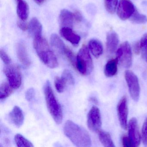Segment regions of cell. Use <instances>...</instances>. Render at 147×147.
<instances>
[{
    "label": "cell",
    "mask_w": 147,
    "mask_h": 147,
    "mask_svg": "<svg viewBox=\"0 0 147 147\" xmlns=\"http://www.w3.org/2000/svg\"><path fill=\"white\" fill-rule=\"evenodd\" d=\"M63 131L66 136L77 147H88L92 145L88 132L71 120H67L65 123Z\"/></svg>",
    "instance_id": "cell-1"
},
{
    "label": "cell",
    "mask_w": 147,
    "mask_h": 147,
    "mask_svg": "<svg viewBox=\"0 0 147 147\" xmlns=\"http://www.w3.org/2000/svg\"><path fill=\"white\" fill-rule=\"evenodd\" d=\"M34 47L40 60L47 67L51 69L58 67L57 59L45 38L41 36L34 38Z\"/></svg>",
    "instance_id": "cell-2"
},
{
    "label": "cell",
    "mask_w": 147,
    "mask_h": 147,
    "mask_svg": "<svg viewBox=\"0 0 147 147\" xmlns=\"http://www.w3.org/2000/svg\"><path fill=\"white\" fill-rule=\"evenodd\" d=\"M44 93L46 105L50 113L57 123H61L63 120L61 107L55 97L50 82L49 81L46 82L45 85Z\"/></svg>",
    "instance_id": "cell-3"
},
{
    "label": "cell",
    "mask_w": 147,
    "mask_h": 147,
    "mask_svg": "<svg viewBox=\"0 0 147 147\" xmlns=\"http://www.w3.org/2000/svg\"><path fill=\"white\" fill-rule=\"evenodd\" d=\"M76 58V67L78 71L82 75L90 74L93 69V63L86 46L82 47Z\"/></svg>",
    "instance_id": "cell-4"
},
{
    "label": "cell",
    "mask_w": 147,
    "mask_h": 147,
    "mask_svg": "<svg viewBox=\"0 0 147 147\" xmlns=\"http://www.w3.org/2000/svg\"><path fill=\"white\" fill-rule=\"evenodd\" d=\"M117 58L119 65L128 69L132 65V51L130 45L128 42H125L120 45L117 51Z\"/></svg>",
    "instance_id": "cell-5"
},
{
    "label": "cell",
    "mask_w": 147,
    "mask_h": 147,
    "mask_svg": "<svg viewBox=\"0 0 147 147\" xmlns=\"http://www.w3.org/2000/svg\"><path fill=\"white\" fill-rule=\"evenodd\" d=\"M125 78L131 98L134 101H138L140 96V88L137 76L132 71L127 70L125 72Z\"/></svg>",
    "instance_id": "cell-6"
},
{
    "label": "cell",
    "mask_w": 147,
    "mask_h": 147,
    "mask_svg": "<svg viewBox=\"0 0 147 147\" xmlns=\"http://www.w3.org/2000/svg\"><path fill=\"white\" fill-rule=\"evenodd\" d=\"M4 72L9 85L13 89L18 88L22 82V76L19 67L16 65L8 64L4 68Z\"/></svg>",
    "instance_id": "cell-7"
},
{
    "label": "cell",
    "mask_w": 147,
    "mask_h": 147,
    "mask_svg": "<svg viewBox=\"0 0 147 147\" xmlns=\"http://www.w3.org/2000/svg\"><path fill=\"white\" fill-rule=\"evenodd\" d=\"M101 125L102 122L99 109L97 107H92L88 114V127L92 131L98 132L100 130Z\"/></svg>",
    "instance_id": "cell-8"
},
{
    "label": "cell",
    "mask_w": 147,
    "mask_h": 147,
    "mask_svg": "<svg viewBox=\"0 0 147 147\" xmlns=\"http://www.w3.org/2000/svg\"><path fill=\"white\" fill-rule=\"evenodd\" d=\"M136 11L135 6L130 0H120L117 14L120 19L125 20L130 18Z\"/></svg>",
    "instance_id": "cell-9"
},
{
    "label": "cell",
    "mask_w": 147,
    "mask_h": 147,
    "mask_svg": "<svg viewBox=\"0 0 147 147\" xmlns=\"http://www.w3.org/2000/svg\"><path fill=\"white\" fill-rule=\"evenodd\" d=\"M117 111L120 126L124 129H126L128 128V108L127 98L125 96L122 97L119 102Z\"/></svg>",
    "instance_id": "cell-10"
},
{
    "label": "cell",
    "mask_w": 147,
    "mask_h": 147,
    "mask_svg": "<svg viewBox=\"0 0 147 147\" xmlns=\"http://www.w3.org/2000/svg\"><path fill=\"white\" fill-rule=\"evenodd\" d=\"M128 136L131 140L133 147H138L141 142V137L138 129L137 120L136 118L131 119L128 124Z\"/></svg>",
    "instance_id": "cell-11"
},
{
    "label": "cell",
    "mask_w": 147,
    "mask_h": 147,
    "mask_svg": "<svg viewBox=\"0 0 147 147\" xmlns=\"http://www.w3.org/2000/svg\"><path fill=\"white\" fill-rule=\"evenodd\" d=\"M119 42L117 34L114 31L109 32L107 35L106 49L107 55L111 56L117 50Z\"/></svg>",
    "instance_id": "cell-12"
},
{
    "label": "cell",
    "mask_w": 147,
    "mask_h": 147,
    "mask_svg": "<svg viewBox=\"0 0 147 147\" xmlns=\"http://www.w3.org/2000/svg\"><path fill=\"white\" fill-rule=\"evenodd\" d=\"M17 53L18 58L24 67L27 68L31 65V61L27 53L25 45L19 43L17 46Z\"/></svg>",
    "instance_id": "cell-13"
},
{
    "label": "cell",
    "mask_w": 147,
    "mask_h": 147,
    "mask_svg": "<svg viewBox=\"0 0 147 147\" xmlns=\"http://www.w3.org/2000/svg\"><path fill=\"white\" fill-rule=\"evenodd\" d=\"M60 33L63 37L74 45H78L80 41V37L73 31L72 28L62 27L60 30Z\"/></svg>",
    "instance_id": "cell-14"
},
{
    "label": "cell",
    "mask_w": 147,
    "mask_h": 147,
    "mask_svg": "<svg viewBox=\"0 0 147 147\" xmlns=\"http://www.w3.org/2000/svg\"><path fill=\"white\" fill-rule=\"evenodd\" d=\"M11 122L18 127L22 126L24 122V115L22 110L18 106L14 107L9 114Z\"/></svg>",
    "instance_id": "cell-15"
},
{
    "label": "cell",
    "mask_w": 147,
    "mask_h": 147,
    "mask_svg": "<svg viewBox=\"0 0 147 147\" xmlns=\"http://www.w3.org/2000/svg\"><path fill=\"white\" fill-rule=\"evenodd\" d=\"M60 24L62 27H69L72 28L75 20L74 13L67 10L61 11L59 17Z\"/></svg>",
    "instance_id": "cell-16"
},
{
    "label": "cell",
    "mask_w": 147,
    "mask_h": 147,
    "mask_svg": "<svg viewBox=\"0 0 147 147\" xmlns=\"http://www.w3.org/2000/svg\"><path fill=\"white\" fill-rule=\"evenodd\" d=\"M17 4V13L21 20L25 21L28 18L29 7L24 0H16Z\"/></svg>",
    "instance_id": "cell-17"
},
{
    "label": "cell",
    "mask_w": 147,
    "mask_h": 147,
    "mask_svg": "<svg viewBox=\"0 0 147 147\" xmlns=\"http://www.w3.org/2000/svg\"><path fill=\"white\" fill-rule=\"evenodd\" d=\"M118 64V61L117 57L109 60L105 66L104 70L105 75L108 77L115 76L117 72Z\"/></svg>",
    "instance_id": "cell-18"
},
{
    "label": "cell",
    "mask_w": 147,
    "mask_h": 147,
    "mask_svg": "<svg viewBox=\"0 0 147 147\" xmlns=\"http://www.w3.org/2000/svg\"><path fill=\"white\" fill-rule=\"evenodd\" d=\"M88 47L91 53L96 58H98L103 53V46L98 40L96 39L90 40L88 43Z\"/></svg>",
    "instance_id": "cell-19"
},
{
    "label": "cell",
    "mask_w": 147,
    "mask_h": 147,
    "mask_svg": "<svg viewBox=\"0 0 147 147\" xmlns=\"http://www.w3.org/2000/svg\"><path fill=\"white\" fill-rule=\"evenodd\" d=\"M29 32L34 38L41 36L42 32V25L36 18H33L29 24Z\"/></svg>",
    "instance_id": "cell-20"
},
{
    "label": "cell",
    "mask_w": 147,
    "mask_h": 147,
    "mask_svg": "<svg viewBox=\"0 0 147 147\" xmlns=\"http://www.w3.org/2000/svg\"><path fill=\"white\" fill-rule=\"evenodd\" d=\"M51 42L53 47L60 54L63 55L67 47L61 39L56 34H52L51 37Z\"/></svg>",
    "instance_id": "cell-21"
},
{
    "label": "cell",
    "mask_w": 147,
    "mask_h": 147,
    "mask_svg": "<svg viewBox=\"0 0 147 147\" xmlns=\"http://www.w3.org/2000/svg\"><path fill=\"white\" fill-rule=\"evenodd\" d=\"M98 133L99 139L103 146L106 147H115L111 137L108 132L100 130Z\"/></svg>",
    "instance_id": "cell-22"
},
{
    "label": "cell",
    "mask_w": 147,
    "mask_h": 147,
    "mask_svg": "<svg viewBox=\"0 0 147 147\" xmlns=\"http://www.w3.org/2000/svg\"><path fill=\"white\" fill-rule=\"evenodd\" d=\"M13 88L6 82H3L0 87V98L5 99L11 94Z\"/></svg>",
    "instance_id": "cell-23"
},
{
    "label": "cell",
    "mask_w": 147,
    "mask_h": 147,
    "mask_svg": "<svg viewBox=\"0 0 147 147\" xmlns=\"http://www.w3.org/2000/svg\"><path fill=\"white\" fill-rule=\"evenodd\" d=\"M15 142L19 147H33V144L21 134H17L15 136Z\"/></svg>",
    "instance_id": "cell-24"
},
{
    "label": "cell",
    "mask_w": 147,
    "mask_h": 147,
    "mask_svg": "<svg viewBox=\"0 0 147 147\" xmlns=\"http://www.w3.org/2000/svg\"><path fill=\"white\" fill-rule=\"evenodd\" d=\"M130 20L134 24H142L147 22V17L139 13L136 10L130 18Z\"/></svg>",
    "instance_id": "cell-25"
},
{
    "label": "cell",
    "mask_w": 147,
    "mask_h": 147,
    "mask_svg": "<svg viewBox=\"0 0 147 147\" xmlns=\"http://www.w3.org/2000/svg\"><path fill=\"white\" fill-rule=\"evenodd\" d=\"M118 1V0H105V7L109 13L112 14L115 13Z\"/></svg>",
    "instance_id": "cell-26"
},
{
    "label": "cell",
    "mask_w": 147,
    "mask_h": 147,
    "mask_svg": "<svg viewBox=\"0 0 147 147\" xmlns=\"http://www.w3.org/2000/svg\"><path fill=\"white\" fill-rule=\"evenodd\" d=\"M66 83L62 77H56L55 80V85L57 91L59 93H62L64 91Z\"/></svg>",
    "instance_id": "cell-27"
},
{
    "label": "cell",
    "mask_w": 147,
    "mask_h": 147,
    "mask_svg": "<svg viewBox=\"0 0 147 147\" xmlns=\"http://www.w3.org/2000/svg\"><path fill=\"white\" fill-rule=\"evenodd\" d=\"M61 77L64 80L66 84L71 85H74V79L73 77V75L68 69H65L63 71Z\"/></svg>",
    "instance_id": "cell-28"
},
{
    "label": "cell",
    "mask_w": 147,
    "mask_h": 147,
    "mask_svg": "<svg viewBox=\"0 0 147 147\" xmlns=\"http://www.w3.org/2000/svg\"><path fill=\"white\" fill-rule=\"evenodd\" d=\"M63 55L67 59L68 61L70 62L71 65L74 67H76V58L75 55L70 49L67 47Z\"/></svg>",
    "instance_id": "cell-29"
},
{
    "label": "cell",
    "mask_w": 147,
    "mask_h": 147,
    "mask_svg": "<svg viewBox=\"0 0 147 147\" xmlns=\"http://www.w3.org/2000/svg\"><path fill=\"white\" fill-rule=\"evenodd\" d=\"M139 43L142 51V55L143 56H145L147 54V33H145L143 36Z\"/></svg>",
    "instance_id": "cell-30"
},
{
    "label": "cell",
    "mask_w": 147,
    "mask_h": 147,
    "mask_svg": "<svg viewBox=\"0 0 147 147\" xmlns=\"http://www.w3.org/2000/svg\"><path fill=\"white\" fill-rule=\"evenodd\" d=\"M142 138L144 146H147V117L144 122L142 129Z\"/></svg>",
    "instance_id": "cell-31"
},
{
    "label": "cell",
    "mask_w": 147,
    "mask_h": 147,
    "mask_svg": "<svg viewBox=\"0 0 147 147\" xmlns=\"http://www.w3.org/2000/svg\"><path fill=\"white\" fill-rule=\"evenodd\" d=\"M0 55H1V59H2V61L5 64H6V65H8L11 63V58L8 56L7 54L3 50H1Z\"/></svg>",
    "instance_id": "cell-32"
},
{
    "label": "cell",
    "mask_w": 147,
    "mask_h": 147,
    "mask_svg": "<svg viewBox=\"0 0 147 147\" xmlns=\"http://www.w3.org/2000/svg\"><path fill=\"white\" fill-rule=\"evenodd\" d=\"M35 94V90H34V88H29L26 92V99L27 101H31L34 98Z\"/></svg>",
    "instance_id": "cell-33"
},
{
    "label": "cell",
    "mask_w": 147,
    "mask_h": 147,
    "mask_svg": "<svg viewBox=\"0 0 147 147\" xmlns=\"http://www.w3.org/2000/svg\"><path fill=\"white\" fill-rule=\"evenodd\" d=\"M122 144L123 147H133L131 140L129 136H124L122 138Z\"/></svg>",
    "instance_id": "cell-34"
},
{
    "label": "cell",
    "mask_w": 147,
    "mask_h": 147,
    "mask_svg": "<svg viewBox=\"0 0 147 147\" xmlns=\"http://www.w3.org/2000/svg\"><path fill=\"white\" fill-rule=\"evenodd\" d=\"M18 27L23 31L26 30L29 27V26H27V24L23 20L19 21L18 23Z\"/></svg>",
    "instance_id": "cell-35"
},
{
    "label": "cell",
    "mask_w": 147,
    "mask_h": 147,
    "mask_svg": "<svg viewBox=\"0 0 147 147\" xmlns=\"http://www.w3.org/2000/svg\"><path fill=\"white\" fill-rule=\"evenodd\" d=\"M133 50H134L135 54L136 55H138L140 53L141 49L139 42H137L134 44V46H133Z\"/></svg>",
    "instance_id": "cell-36"
},
{
    "label": "cell",
    "mask_w": 147,
    "mask_h": 147,
    "mask_svg": "<svg viewBox=\"0 0 147 147\" xmlns=\"http://www.w3.org/2000/svg\"><path fill=\"white\" fill-rule=\"evenodd\" d=\"M74 16L75 20L77 22H80L82 20V15L81 13L78 11H76L75 12V13H74Z\"/></svg>",
    "instance_id": "cell-37"
},
{
    "label": "cell",
    "mask_w": 147,
    "mask_h": 147,
    "mask_svg": "<svg viewBox=\"0 0 147 147\" xmlns=\"http://www.w3.org/2000/svg\"><path fill=\"white\" fill-rule=\"evenodd\" d=\"M89 100H90L91 102L94 103V104H98V100H97V99L95 98V97H91V98H89Z\"/></svg>",
    "instance_id": "cell-38"
},
{
    "label": "cell",
    "mask_w": 147,
    "mask_h": 147,
    "mask_svg": "<svg viewBox=\"0 0 147 147\" xmlns=\"http://www.w3.org/2000/svg\"><path fill=\"white\" fill-rule=\"evenodd\" d=\"M34 1L38 5H41L43 4L46 0H34Z\"/></svg>",
    "instance_id": "cell-39"
},
{
    "label": "cell",
    "mask_w": 147,
    "mask_h": 147,
    "mask_svg": "<svg viewBox=\"0 0 147 147\" xmlns=\"http://www.w3.org/2000/svg\"></svg>",
    "instance_id": "cell-40"
}]
</instances>
